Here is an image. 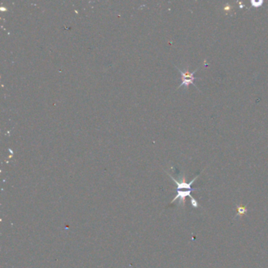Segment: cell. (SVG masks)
I'll return each mask as SVG.
<instances>
[{"label": "cell", "mask_w": 268, "mask_h": 268, "mask_svg": "<svg viewBox=\"0 0 268 268\" xmlns=\"http://www.w3.org/2000/svg\"><path fill=\"white\" fill-rule=\"evenodd\" d=\"M175 68H176L177 69H178V71H179L180 73H181V80H182V83H181V84L178 87V88L177 89L182 87L183 86H185L186 88H188L189 86L190 85V84H192V85L194 86L198 90V87L195 85L194 83V81L195 80H200V78H198V77L194 76V73L197 72V71H198V68H197L196 70L194 71L193 72H189L187 70L186 71L181 70V69H180L179 68H178L177 66H175ZM198 91H199V90H198Z\"/></svg>", "instance_id": "1"}, {"label": "cell", "mask_w": 268, "mask_h": 268, "mask_svg": "<svg viewBox=\"0 0 268 268\" xmlns=\"http://www.w3.org/2000/svg\"><path fill=\"white\" fill-rule=\"evenodd\" d=\"M169 176H170V178H171V179L174 181L175 183V184L177 185V190H181V189H186V190H192V191H194V190H198V189H199V188H192V186H191L192 185H193V183H194L195 181H196V179L198 178L199 175H196L194 179H193L192 181H190L189 183H186V179H185V177L184 176L182 178V181H180V182L175 179V178H173V177L171 176V175H169Z\"/></svg>", "instance_id": "2"}, {"label": "cell", "mask_w": 268, "mask_h": 268, "mask_svg": "<svg viewBox=\"0 0 268 268\" xmlns=\"http://www.w3.org/2000/svg\"><path fill=\"white\" fill-rule=\"evenodd\" d=\"M237 208H238V214H237V216L243 215L244 214L246 213V212H247V209H246V208H245V207L238 206Z\"/></svg>", "instance_id": "3"}, {"label": "cell", "mask_w": 268, "mask_h": 268, "mask_svg": "<svg viewBox=\"0 0 268 268\" xmlns=\"http://www.w3.org/2000/svg\"><path fill=\"white\" fill-rule=\"evenodd\" d=\"M263 3V1H259V2H256V1H251V4L252 6H255V7H259L261 6Z\"/></svg>", "instance_id": "4"}, {"label": "cell", "mask_w": 268, "mask_h": 268, "mask_svg": "<svg viewBox=\"0 0 268 268\" xmlns=\"http://www.w3.org/2000/svg\"><path fill=\"white\" fill-rule=\"evenodd\" d=\"M190 201H191L192 206L194 207V208H198V207H199V204H198V201H197V200H195V199H194V198H190Z\"/></svg>", "instance_id": "5"}]
</instances>
